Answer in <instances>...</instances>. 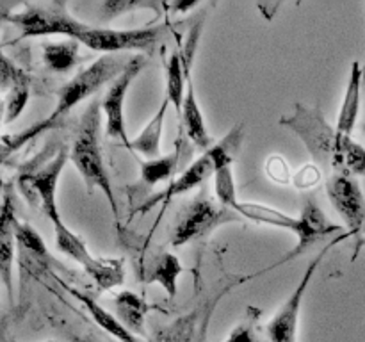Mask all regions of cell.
I'll return each mask as SVG.
<instances>
[{"label": "cell", "instance_id": "11", "mask_svg": "<svg viewBox=\"0 0 365 342\" xmlns=\"http://www.w3.org/2000/svg\"><path fill=\"white\" fill-rule=\"evenodd\" d=\"M143 68H145V57H130L125 70L110 82L100 102L102 116L106 118V134L110 139L123 142L128 150H130V139L127 135V123H125V98H127L132 82L138 78Z\"/></svg>", "mask_w": 365, "mask_h": 342}, {"label": "cell", "instance_id": "5", "mask_svg": "<svg viewBox=\"0 0 365 342\" xmlns=\"http://www.w3.org/2000/svg\"><path fill=\"white\" fill-rule=\"evenodd\" d=\"M56 228V244L61 253L81 264L86 273L91 276L98 291H113L118 285L125 284V259H106L89 253L88 244L81 235L64 224V221L53 223Z\"/></svg>", "mask_w": 365, "mask_h": 342}, {"label": "cell", "instance_id": "3", "mask_svg": "<svg viewBox=\"0 0 365 342\" xmlns=\"http://www.w3.org/2000/svg\"><path fill=\"white\" fill-rule=\"evenodd\" d=\"M100 125H102V109H100L98 100H93L82 114L81 125L71 142L70 162L84 180L88 192H93L95 189L102 192L103 198L109 203L116 227H120V209H118L113 182H110L102 145H100Z\"/></svg>", "mask_w": 365, "mask_h": 342}, {"label": "cell", "instance_id": "10", "mask_svg": "<svg viewBox=\"0 0 365 342\" xmlns=\"http://www.w3.org/2000/svg\"><path fill=\"white\" fill-rule=\"evenodd\" d=\"M200 34H202V24L195 25L191 28V34H189L187 41H185L184 48L178 50L182 57V66H184V75H185V96H184V105H182V127H184L185 134L191 139L192 145H196L198 148L209 150L214 145V139L210 138L209 130H207L205 118H203L202 107H200L198 98H196L195 84H192L191 77V66L192 59H195L196 46H198Z\"/></svg>", "mask_w": 365, "mask_h": 342}, {"label": "cell", "instance_id": "20", "mask_svg": "<svg viewBox=\"0 0 365 342\" xmlns=\"http://www.w3.org/2000/svg\"><path fill=\"white\" fill-rule=\"evenodd\" d=\"M168 105H170V102L164 96L155 116L146 123V127L134 139H130L132 152L141 153L146 159H157V157H160V139H163V128L164 120H166Z\"/></svg>", "mask_w": 365, "mask_h": 342}, {"label": "cell", "instance_id": "19", "mask_svg": "<svg viewBox=\"0 0 365 342\" xmlns=\"http://www.w3.org/2000/svg\"><path fill=\"white\" fill-rule=\"evenodd\" d=\"M182 271H184V267H182V262L177 255L170 252H160L146 269L145 284L160 285L170 298H175Z\"/></svg>", "mask_w": 365, "mask_h": 342}, {"label": "cell", "instance_id": "31", "mask_svg": "<svg viewBox=\"0 0 365 342\" xmlns=\"http://www.w3.org/2000/svg\"><path fill=\"white\" fill-rule=\"evenodd\" d=\"M267 175H269V177L277 182H287L289 171H287V166H285L284 160L278 159V157L271 159L269 162H267Z\"/></svg>", "mask_w": 365, "mask_h": 342}, {"label": "cell", "instance_id": "18", "mask_svg": "<svg viewBox=\"0 0 365 342\" xmlns=\"http://www.w3.org/2000/svg\"><path fill=\"white\" fill-rule=\"evenodd\" d=\"M153 306L132 291H121L114 298V312L120 323L134 335H145L146 316Z\"/></svg>", "mask_w": 365, "mask_h": 342}, {"label": "cell", "instance_id": "26", "mask_svg": "<svg viewBox=\"0 0 365 342\" xmlns=\"http://www.w3.org/2000/svg\"><path fill=\"white\" fill-rule=\"evenodd\" d=\"M214 196H216L217 203L225 209L235 210V207L239 205L232 164L214 170Z\"/></svg>", "mask_w": 365, "mask_h": 342}, {"label": "cell", "instance_id": "34", "mask_svg": "<svg viewBox=\"0 0 365 342\" xmlns=\"http://www.w3.org/2000/svg\"><path fill=\"white\" fill-rule=\"evenodd\" d=\"M71 341L73 342H98L93 335H75L71 333Z\"/></svg>", "mask_w": 365, "mask_h": 342}, {"label": "cell", "instance_id": "27", "mask_svg": "<svg viewBox=\"0 0 365 342\" xmlns=\"http://www.w3.org/2000/svg\"><path fill=\"white\" fill-rule=\"evenodd\" d=\"M31 96V78L25 73L13 88L7 91L6 96V125L13 123L25 110Z\"/></svg>", "mask_w": 365, "mask_h": 342}, {"label": "cell", "instance_id": "16", "mask_svg": "<svg viewBox=\"0 0 365 342\" xmlns=\"http://www.w3.org/2000/svg\"><path fill=\"white\" fill-rule=\"evenodd\" d=\"M63 287L66 289V291L70 292V294L73 296L78 303H82V306L88 310V314L91 316V319L95 321V323L98 324V326L102 328L106 333H109L110 337L116 338L118 342H141V338H139L138 335H134L132 331H128L127 328L120 323V319H118L114 314H110L109 310L103 309V306L100 305L96 299H93L88 292H82V291H78V289L70 287L68 284H63Z\"/></svg>", "mask_w": 365, "mask_h": 342}, {"label": "cell", "instance_id": "30", "mask_svg": "<svg viewBox=\"0 0 365 342\" xmlns=\"http://www.w3.org/2000/svg\"><path fill=\"white\" fill-rule=\"evenodd\" d=\"M25 75V71L21 68H18L6 53L0 50V89L2 91H9L18 81Z\"/></svg>", "mask_w": 365, "mask_h": 342}, {"label": "cell", "instance_id": "28", "mask_svg": "<svg viewBox=\"0 0 365 342\" xmlns=\"http://www.w3.org/2000/svg\"><path fill=\"white\" fill-rule=\"evenodd\" d=\"M260 310L248 309V316L230 331L223 342H264L259 328Z\"/></svg>", "mask_w": 365, "mask_h": 342}, {"label": "cell", "instance_id": "22", "mask_svg": "<svg viewBox=\"0 0 365 342\" xmlns=\"http://www.w3.org/2000/svg\"><path fill=\"white\" fill-rule=\"evenodd\" d=\"M235 212H237L241 217H246V219L253 221V223L284 228V230L292 232L294 235L298 234V230H299L298 217L289 216V214L282 212V210H278V209H273V207L260 205V203L239 202V205L235 207Z\"/></svg>", "mask_w": 365, "mask_h": 342}, {"label": "cell", "instance_id": "15", "mask_svg": "<svg viewBox=\"0 0 365 342\" xmlns=\"http://www.w3.org/2000/svg\"><path fill=\"white\" fill-rule=\"evenodd\" d=\"M210 175H214V164L209 153L205 152L202 157H198L195 162L189 164V166L182 171L180 177L171 180L170 185H168L163 192H159L157 196L150 198L148 202L143 203L138 209V212L141 214V216H145L146 212H150V210L155 205H159V203H164V205H166L168 202H171V200L177 198V196H182L185 195V192L198 187V185L203 184Z\"/></svg>", "mask_w": 365, "mask_h": 342}, {"label": "cell", "instance_id": "8", "mask_svg": "<svg viewBox=\"0 0 365 342\" xmlns=\"http://www.w3.org/2000/svg\"><path fill=\"white\" fill-rule=\"evenodd\" d=\"M164 38L163 27L143 28H96L89 27L84 34L78 36L77 41L95 52L114 56L120 52H150L155 48Z\"/></svg>", "mask_w": 365, "mask_h": 342}, {"label": "cell", "instance_id": "21", "mask_svg": "<svg viewBox=\"0 0 365 342\" xmlns=\"http://www.w3.org/2000/svg\"><path fill=\"white\" fill-rule=\"evenodd\" d=\"M16 244L20 248L21 266H25V262H27L29 271L41 269L50 260V253L46 249L45 241L29 223H20L18 221Z\"/></svg>", "mask_w": 365, "mask_h": 342}, {"label": "cell", "instance_id": "13", "mask_svg": "<svg viewBox=\"0 0 365 342\" xmlns=\"http://www.w3.org/2000/svg\"><path fill=\"white\" fill-rule=\"evenodd\" d=\"M298 219H299V230L298 234H296L298 244H296L294 248L285 255V259H282L280 262L274 264L273 267L282 266L284 262H289V260L296 259V256L302 255L309 246H312L314 242H317L319 239L330 237V235L339 234V232H341V227L331 223V221L327 217V214L321 210V207L317 205L316 202H312V200H307L302 212H299ZM273 267H271V269H273Z\"/></svg>", "mask_w": 365, "mask_h": 342}, {"label": "cell", "instance_id": "25", "mask_svg": "<svg viewBox=\"0 0 365 342\" xmlns=\"http://www.w3.org/2000/svg\"><path fill=\"white\" fill-rule=\"evenodd\" d=\"M184 96H185L184 66H182L180 52H175L166 66V98L168 102L175 107V113L178 114V118L182 116Z\"/></svg>", "mask_w": 365, "mask_h": 342}, {"label": "cell", "instance_id": "38", "mask_svg": "<svg viewBox=\"0 0 365 342\" xmlns=\"http://www.w3.org/2000/svg\"><path fill=\"white\" fill-rule=\"evenodd\" d=\"M362 130H364V134H365V120H364V125H362Z\"/></svg>", "mask_w": 365, "mask_h": 342}, {"label": "cell", "instance_id": "14", "mask_svg": "<svg viewBox=\"0 0 365 342\" xmlns=\"http://www.w3.org/2000/svg\"><path fill=\"white\" fill-rule=\"evenodd\" d=\"M16 207L11 187L4 191L0 202V280L13 298V260L16 249Z\"/></svg>", "mask_w": 365, "mask_h": 342}, {"label": "cell", "instance_id": "37", "mask_svg": "<svg viewBox=\"0 0 365 342\" xmlns=\"http://www.w3.org/2000/svg\"><path fill=\"white\" fill-rule=\"evenodd\" d=\"M362 78H364V88H365V61H364V64H362Z\"/></svg>", "mask_w": 365, "mask_h": 342}, {"label": "cell", "instance_id": "32", "mask_svg": "<svg viewBox=\"0 0 365 342\" xmlns=\"http://www.w3.org/2000/svg\"><path fill=\"white\" fill-rule=\"evenodd\" d=\"M319 180V173H317L316 167L305 166L298 175H296V185L298 187H309L314 182Z\"/></svg>", "mask_w": 365, "mask_h": 342}, {"label": "cell", "instance_id": "24", "mask_svg": "<svg viewBox=\"0 0 365 342\" xmlns=\"http://www.w3.org/2000/svg\"><path fill=\"white\" fill-rule=\"evenodd\" d=\"M182 146L177 142L173 152L170 155H160L157 159H145L139 160V170H141V180L143 184L153 187V185L166 182L173 177V173L178 167V160H180Z\"/></svg>", "mask_w": 365, "mask_h": 342}, {"label": "cell", "instance_id": "7", "mask_svg": "<svg viewBox=\"0 0 365 342\" xmlns=\"http://www.w3.org/2000/svg\"><path fill=\"white\" fill-rule=\"evenodd\" d=\"M68 160H70V152L63 146L48 162L36 167L34 171H25L18 178L21 195L31 205L41 207L43 214L52 221V224L63 221L57 207V184Z\"/></svg>", "mask_w": 365, "mask_h": 342}, {"label": "cell", "instance_id": "1", "mask_svg": "<svg viewBox=\"0 0 365 342\" xmlns=\"http://www.w3.org/2000/svg\"><path fill=\"white\" fill-rule=\"evenodd\" d=\"M282 127L294 132L310 155L319 162L334 167L335 173L365 175V148L356 142L351 135L337 132L324 120L323 113L317 105H303L296 103L294 113L280 118Z\"/></svg>", "mask_w": 365, "mask_h": 342}, {"label": "cell", "instance_id": "33", "mask_svg": "<svg viewBox=\"0 0 365 342\" xmlns=\"http://www.w3.org/2000/svg\"><path fill=\"white\" fill-rule=\"evenodd\" d=\"M11 16V7L6 6V4H0V27H2L4 21L9 20Z\"/></svg>", "mask_w": 365, "mask_h": 342}, {"label": "cell", "instance_id": "35", "mask_svg": "<svg viewBox=\"0 0 365 342\" xmlns=\"http://www.w3.org/2000/svg\"><path fill=\"white\" fill-rule=\"evenodd\" d=\"M6 123V100L0 96V134H2V125Z\"/></svg>", "mask_w": 365, "mask_h": 342}, {"label": "cell", "instance_id": "9", "mask_svg": "<svg viewBox=\"0 0 365 342\" xmlns=\"http://www.w3.org/2000/svg\"><path fill=\"white\" fill-rule=\"evenodd\" d=\"M337 242L339 239L331 241L327 248L321 249V252L310 260L307 269L303 271L302 280H299V284L296 285V289L292 291V294L285 299V303L278 309V312L274 314L273 319L266 324L267 342H298V321L299 312H302L303 299H305L307 291H309L310 284H312V278L314 274H316L317 267L321 266L324 256L328 255V252H330Z\"/></svg>", "mask_w": 365, "mask_h": 342}, {"label": "cell", "instance_id": "40", "mask_svg": "<svg viewBox=\"0 0 365 342\" xmlns=\"http://www.w3.org/2000/svg\"><path fill=\"white\" fill-rule=\"evenodd\" d=\"M46 342H53V341H46Z\"/></svg>", "mask_w": 365, "mask_h": 342}, {"label": "cell", "instance_id": "17", "mask_svg": "<svg viewBox=\"0 0 365 342\" xmlns=\"http://www.w3.org/2000/svg\"><path fill=\"white\" fill-rule=\"evenodd\" d=\"M362 91H364L362 64H360L359 61H355V63L351 64V71H349L344 100H342L337 123H335V128H337V132H341V134L351 135L353 130H355V125L356 121H359V114H360Z\"/></svg>", "mask_w": 365, "mask_h": 342}, {"label": "cell", "instance_id": "2", "mask_svg": "<svg viewBox=\"0 0 365 342\" xmlns=\"http://www.w3.org/2000/svg\"><path fill=\"white\" fill-rule=\"evenodd\" d=\"M128 59L123 56H103L98 57L96 61H93L89 66L82 68L81 71H77L71 81H68L63 88L57 91V103L53 107L52 113L45 118V120L38 121L36 125L29 127L27 130L20 132V134H14L11 138H4V145L7 146L11 153L14 150L21 148L24 145L31 142L32 139H36L38 135H41L43 132L50 130V128H56V125L63 120L66 114H70L78 103H82L84 100H88L89 96L95 95L98 89H102L107 82H113L121 71L127 66Z\"/></svg>", "mask_w": 365, "mask_h": 342}, {"label": "cell", "instance_id": "12", "mask_svg": "<svg viewBox=\"0 0 365 342\" xmlns=\"http://www.w3.org/2000/svg\"><path fill=\"white\" fill-rule=\"evenodd\" d=\"M327 195L335 212L348 228V237L362 235L365 227V196L353 175L334 173L327 182Z\"/></svg>", "mask_w": 365, "mask_h": 342}, {"label": "cell", "instance_id": "39", "mask_svg": "<svg viewBox=\"0 0 365 342\" xmlns=\"http://www.w3.org/2000/svg\"><path fill=\"white\" fill-rule=\"evenodd\" d=\"M362 234H364V235H365V227H364V230H362Z\"/></svg>", "mask_w": 365, "mask_h": 342}, {"label": "cell", "instance_id": "29", "mask_svg": "<svg viewBox=\"0 0 365 342\" xmlns=\"http://www.w3.org/2000/svg\"><path fill=\"white\" fill-rule=\"evenodd\" d=\"M164 4L153 2V0H106L100 6V11L103 13L106 20H113V18L120 16V14L128 13L134 9H159Z\"/></svg>", "mask_w": 365, "mask_h": 342}, {"label": "cell", "instance_id": "6", "mask_svg": "<svg viewBox=\"0 0 365 342\" xmlns=\"http://www.w3.org/2000/svg\"><path fill=\"white\" fill-rule=\"evenodd\" d=\"M239 219L242 217L235 210L225 209L207 196H198L178 216L173 232H171V244L175 248H180L189 242L207 237L221 224L234 223Z\"/></svg>", "mask_w": 365, "mask_h": 342}, {"label": "cell", "instance_id": "4", "mask_svg": "<svg viewBox=\"0 0 365 342\" xmlns=\"http://www.w3.org/2000/svg\"><path fill=\"white\" fill-rule=\"evenodd\" d=\"M7 21L21 32V38L66 36L68 39H78L89 28L88 24L71 16L66 2L25 4L24 9L11 14Z\"/></svg>", "mask_w": 365, "mask_h": 342}, {"label": "cell", "instance_id": "23", "mask_svg": "<svg viewBox=\"0 0 365 342\" xmlns=\"http://www.w3.org/2000/svg\"><path fill=\"white\" fill-rule=\"evenodd\" d=\"M81 43L77 39H64L57 43H46L43 45V63L50 71L66 73L73 70L81 61Z\"/></svg>", "mask_w": 365, "mask_h": 342}, {"label": "cell", "instance_id": "36", "mask_svg": "<svg viewBox=\"0 0 365 342\" xmlns=\"http://www.w3.org/2000/svg\"><path fill=\"white\" fill-rule=\"evenodd\" d=\"M9 150H7V146L4 145V141H0V164L4 162V160H6V157L9 155Z\"/></svg>", "mask_w": 365, "mask_h": 342}]
</instances>
